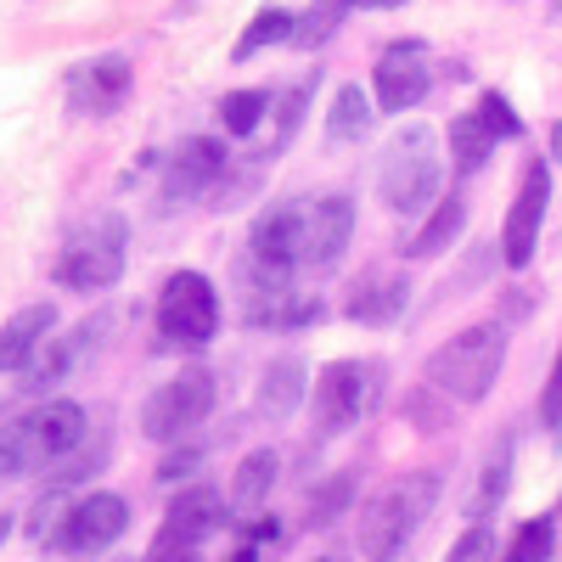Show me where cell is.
<instances>
[{
	"label": "cell",
	"mask_w": 562,
	"mask_h": 562,
	"mask_svg": "<svg viewBox=\"0 0 562 562\" xmlns=\"http://www.w3.org/2000/svg\"><path fill=\"white\" fill-rule=\"evenodd\" d=\"M501 562H506V557H501Z\"/></svg>",
	"instance_id": "obj_46"
},
{
	"label": "cell",
	"mask_w": 562,
	"mask_h": 562,
	"mask_svg": "<svg viewBox=\"0 0 562 562\" xmlns=\"http://www.w3.org/2000/svg\"><path fill=\"white\" fill-rule=\"evenodd\" d=\"M551 158H557V164H562V119H557V124H551Z\"/></svg>",
	"instance_id": "obj_41"
},
{
	"label": "cell",
	"mask_w": 562,
	"mask_h": 562,
	"mask_svg": "<svg viewBox=\"0 0 562 562\" xmlns=\"http://www.w3.org/2000/svg\"><path fill=\"white\" fill-rule=\"evenodd\" d=\"M198 467H203V445H180V450H169L158 461V484H186Z\"/></svg>",
	"instance_id": "obj_37"
},
{
	"label": "cell",
	"mask_w": 562,
	"mask_h": 562,
	"mask_svg": "<svg viewBox=\"0 0 562 562\" xmlns=\"http://www.w3.org/2000/svg\"><path fill=\"white\" fill-rule=\"evenodd\" d=\"M108 333V321L97 315V321H85V326H74V333H63V338H52V344H45L40 355H34V366L23 371V394H52L63 378H68V371L90 355V349H97V338Z\"/></svg>",
	"instance_id": "obj_16"
},
{
	"label": "cell",
	"mask_w": 562,
	"mask_h": 562,
	"mask_svg": "<svg viewBox=\"0 0 562 562\" xmlns=\"http://www.w3.org/2000/svg\"><path fill=\"white\" fill-rule=\"evenodd\" d=\"M490 153H495V135L484 130L479 113L450 119V164H456V175H479L490 164Z\"/></svg>",
	"instance_id": "obj_26"
},
{
	"label": "cell",
	"mask_w": 562,
	"mask_h": 562,
	"mask_svg": "<svg viewBox=\"0 0 562 562\" xmlns=\"http://www.w3.org/2000/svg\"><path fill=\"white\" fill-rule=\"evenodd\" d=\"M557 551V524L551 518H529L506 546V562H551Z\"/></svg>",
	"instance_id": "obj_33"
},
{
	"label": "cell",
	"mask_w": 562,
	"mask_h": 562,
	"mask_svg": "<svg viewBox=\"0 0 562 562\" xmlns=\"http://www.w3.org/2000/svg\"><path fill=\"white\" fill-rule=\"evenodd\" d=\"M434 85V52L422 40H394L378 52V68H371V102L378 113H411Z\"/></svg>",
	"instance_id": "obj_9"
},
{
	"label": "cell",
	"mask_w": 562,
	"mask_h": 562,
	"mask_svg": "<svg viewBox=\"0 0 562 562\" xmlns=\"http://www.w3.org/2000/svg\"><path fill=\"white\" fill-rule=\"evenodd\" d=\"M445 562H495V529H490V524H473V529L450 546Z\"/></svg>",
	"instance_id": "obj_36"
},
{
	"label": "cell",
	"mask_w": 562,
	"mask_h": 562,
	"mask_svg": "<svg viewBox=\"0 0 562 562\" xmlns=\"http://www.w3.org/2000/svg\"><path fill=\"white\" fill-rule=\"evenodd\" d=\"M467 231V198L461 192H450V198H439L434 209H428V220H422V231L400 248V254H411V259H439L456 237Z\"/></svg>",
	"instance_id": "obj_22"
},
{
	"label": "cell",
	"mask_w": 562,
	"mask_h": 562,
	"mask_svg": "<svg viewBox=\"0 0 562 562\" xmlns=\"http://www.w3.org/2000/svg\"><path fill=\"white\" fill-rule=\"evenodd\" d=\"M506 490H512V439L490 445V456H484V467H479V490L467 495V518L490 524L495 512H501V501H506Z\"/></svg>",
	"instance_id": "obj_23"
},
{
	"label": "cell",
	"mask_w": 562,
	"mask_h": 562,
	"mask_svg": "<svg viewBox=\"0 0 562 562\" xmlns=\"http://www.w3.org/2000/svg\"><path fill=\"white\" fill-rule=\"evenodd\" d=\"M231 169V153L220 135H186L180 147L169 153L164 164V186H158V209H180V203H198V198H214V186L225 180Z\"/></svg>",
	"instance_id": "obj_8"
},
{
	"label": "cell",
	"mask_w": 562,
	"mask_h": 562,
	"mask_svg": "<svg viewBox=\"0 0 562 562\" xmlns=\"http://www.w3.org/2000/svg\"><path fill=\"white\" fill-rule=\"evenodd\" d=\"M153 562H203L198 551H175V557H153Z\"/></svg>",
	"instance_id": "obj_42"
},
{
	"label": "cell",
	"mask_w": 562,
	"mask_h": 562,
	"mask_svg": "<svg viewBox=\"0 0 562 562\" xmlns=\"http://www.w3.org/2000/svg\"><path fill=\"white\" fill-rule=\"evenodd\" d=\"M355 237V203L344 192H326L304 209V270H338Z\"/></svg>",
	"instance_id": "obj_15"
},
{
	"label": "cell",
	"mask_w": 562,
	"mask_h": 562,
	"mask_svg": "<svg viewBox=\"0 0 562 562\" xmlns=\"http://www.w3.org/2000/svg\"><path fill=\"white\" fill-rule=\"evenodd\" d=\"M124 529H130V501L113 495V490H90V495L68 501V518H63L52 551H63V557H97Z\"/></svg>",
	"instance_id": "obj_10"
},
{
	"label": "cell",
	"mask_w": 562,
	"mask_h": 562,
	"mask_svg": "<svg viewBox=\"0 0 562 562\" xmlns=\"http://www.w3.org/2000/svg\"><path fill=\"white\" fill-rule=\"evenodd\" d=\"M304 209L299 198H281V203H265L259 220L248 225V254L254 265L265 270H281V276H299L304 270Z\"/></svg>",
	"instance_id": "obj_12"
},
{
	"label": "cell",
	"mask_w": 562,
	"mask_h": 562,
	"mask_svg": "<svg viewBox=\"0 0 562 562\" xmlns=\"http://www.w3.org/2000/svg\"><path fill=\"white\" fill-rule=\"evenodd\" d=\"M102 461H108V434H102L97 445H90V439H85V445H79V450H74L68 461H57V467H52V473H45V490H52V495H63V490H74V484H85L90 473H102Z\"/></svg>",
	"instance_id": "obj_30"
},
{
	"label": "cell",
	"mask_w": 562,
	"mask_h": 562,
	"mask_svg": "<svg viewBox=\"0 0 562 562\" xmlns=\"http://www.w3.org/2000/svg\"><path fill=\"white\" fill-rule=\"evenodd\" d=\"M439 501V473L434 467H416V473L394 479L389 490H378L360 506V562H394L416 529L428 524V512Z\"/></svg>",
	"instance_id": "obj_2"
},
{
	"label": "cell",
	"mask_w": 562,
	"mask_h": 562,
	"mask_svg": "<svg viewBox=\"0 0 562 562\" xmlns=\"http://www.w3.org/2000/svg\"><path fill=\"white\" fill-rule=\"evenodd\" d=\"M428 394H434V389H428V383H422V389H416V394L405 400V411H411V416L422 422V434H439V428H445V422H450V411H434V405H428Z\"/></svg>",
	"instance_id": "obj_39"
},
{
	"label": "cell",
	"mask_w": 562,
	"mask_h": 562,
	"mask_svg": "<svg viewBox=\"0 0 562 562\" xmlns=\"http://www.w3.org/2000/svg\"><path fill=\"white\" fill-rule=\"evenodd\" d=\"M214 411V371L209 366H186L169 383L153 389V400L140 405V434L153 445H180L203 428V416Z\"/></svg>",
	"instance_id": "obj_5"
},
{
	"label": "cell",
	"mask_w": 562,
	"mask_h": 562,
	"mask_svg": "<svg viewBox=\"0 0 562 562\" xmlns=\"http://www.w3.org/2000/svg\"><path fill=\"white\" fill-rule=\"evenodd\" d=\"M540 428L562 434V349H557L551 378H546V389H540Z\"/></svg>",
	"instance_id": "obj_38"
},
{
	"label": "cell",
	"mask_w": 562,
	"mask_h": 562,
	"mask_svg": "<svg viewBox=\"0 0 562 562\" xmlns=\"http://www.w3.org/2000/svg\"><path fill=\"white\" fill-rule=\"evenodd\" d=\"M315 562H344V557H315Z\"/></svg>",
	"instance_id": "obj_44"
},
{
	"label": "cell",
	"mask_w": 562,
	"mask_h": 562,
	"mask_svg": "<svg viewBox=\"0 0 562 562\" xmlns=\"http://www.w3.org/2000/svg\"><path fill=\"white\" fill-rule=\"evenodd\" d=\"M231 524V506L214 484H186L169 512H164V529L153 540V557H175V551H198L209 535H220Z\"/></svg>",
	"instance_id": "obj_11"
},
{
	"label": "cell",
	"mask_w": 562,
	"mask_h": 562,
	"mask_svg": "<svg viewBox=\"0 0 562 562\" xmlns=\"http://www.w3.org/2000/svg\"><path fill=\"white\" fill-rule=\"evenodd\" d=\"M12 535V512H0V540H7Z\"/></svg>",
	"instance_id": "obj_43"
},
{
	"label": "cell",
	"mask_w": 562,
	"mask_h": 562,
	"mask_svg": "<svg viewBox=\"0 0 562 562\" xmlns=\"http://www.w3.org/2000/svg\"><path fill=\"white\" fill-rule=\"evenodd\" d=\"M389 394V366L378 355H344L333 366L315 371V389H310V422H315V439H338L360 422L378 416Z\"/></svg>",
	"instance_id": "obj_1"
},
{
	"label": "cell",
	"mask_w": 562,
	"mask_h": 562,
	"mask_svg": "<svg viewBox=\"0 0 562 562\" xmlns=\"http://www.w3.org/2000/svg\"><path fill=\"white\" fill-rule=\"evenodd\" d=\"M158 333L180 349H203L220 333V293L203 270H175L158 293Z\"/></svg>",
	"instance_id": "obj_6"
},
{
	"label": "cell",
	"mask_w": 562,
	"mask_h": 562,
	"mask_svg": "<svg viewBox=\"0 0 562 562\" xmlns=\"http://www.w3.org/2000/svg\"><path fill=\"white\" fill-rule=\"evenodd\" d=\"M45 467V450H40V434H34V422L18 416L0 428V479H29Z\"/></svg>",
	"instance_id": "obj_25"
},
{
	"label": "cell",
	"mask_w": 562,
	"mask_h": 562,
	"mask_svg": "<svg viewBox=\"0 0 562 562\" xmlns=\"http://www.w3.org/2000/svg\"><path fill=\"white\" fill-rule=\"evenodd\" d=\"M546 203H551V164L535 158L518 180V198L506 209V225H501V259L506 270H524L540 248V220H546Z\"/></svg>",
	"instance_id": "obj_14"
},
{
	"label": "cell",
	"mask_w": 562,
	"mask_h": 562,
	"mask_svg": "<svg viewBox=\"0 0 562 562\" xmlns=\"http://www.w3.org/2000/svg\"><path fill=\"white\" fill-rule=\"evenodd\" d=\"M130 79H135V74H130V57H119V52H102V57L74 63L68 79H63L68 113H74V119H108V113H119L124 97H130Z\"/></svg>",
	"instance_id": "obj_13"
},
{
	"label": "cell",
	"mask_w": 562,
	"mask_h": 562,
	"mask_svg": "<svg viewBox=\"0 0 562 562\" xmlns=\"http://www.w3.org/2000/svg\"><path fill=\"white\" fill-rule=\"evenodd\" d=\"M270 108H276V102H270V90H225L220 108H214V119H220L225 135H254L259 119H265Z\"/></svg>",
	"instance_id": "obj_29"
},
{
	"label": "cell",
	"mask_w": 562,
	"mask_h": 562,
	"mask_svg": "<svg viewBox=\"0 0 562 562\" xmlns=\"http://www.w3.org/2000/svg\"><path fill=\"white\" fill-rule=\"evenodd\" d=\"M57 288L68 293H108L113 281L124 276V220L119 214H102L90 220L85 237H74L57 259Z\"/></svg>",
	"instance_id": "obj_7"
},
{
	"label": "cell",
	"mask_w": 562,
	"mask_h": 562,
	"mask_svg": "<svg viewBox=\"0 0 562 562\" xmlns=\"http://www.w3.org/2000/svg\"><path fill=\"white\" fill-rule=\"evenodd\" d=\"M57 333V304H23L18 315L0 321V371H23L34 366V355L52 344Z\"/></svg>",
	"instance_id": "obj_18"
},
{
	"label": "cell",
	"mask_w": 562,
	"mask_h": 562,
	"mask_svg": "<svg viewBox=\"0 0 562 562\" xmlns=\"http://www.w3.org/2000/svg\"><path fill=\"white\" fill-rule=\"evenodd\" d=\"M276 473H281V456L276 450H248L237 461V473H231V529H243L254 518H265V506H270V490H276Z\"/></svg>",
	"instance_id": "obj_20"
},
{
	"label": "cell",
	"mask_w": 562,
	"mask_h": 562,
	"mask_svg": "<svg viewBox=\"0 0 562 562\" xmlns=\"http://www.w3.org/2000/svg\"><path fill=\"white\" fill-rule=\"evenodd\" d=\"M411 304V281L400 270H366L355 288H349V304L344 315L360 321V326H394Z\"/></svg>",
	"instance_id": "obj_19"
},
{
	"label": "cell",
	"mask_w": 562,
	"mask_h": 562,
	"mask_svg": "<svg viewBox=\"0 0 562 562\" xmlns=\"http://www.w3.org/2000/svg\"><path fill=\"white\" fill-rule=\"evenodd\" d=\"M557 12H562V7H557Z\"/></svg>",
	"instance_id": "obj_45"
},
{
	"label": "cell",
	"mask_w": 562,
	"mask_h": 562,
	"mask_svg": "<svg viewBox=\"0 0 562 562\" xmlns=\"http://www.w3.org/2000/svg\"><path fill=\"white\" fill-rule=\"evenodd\" d=\"M293 34H299V18L288 12V7H259L254 12V23L243 29V40H237V63H248L254 52H265V45H293Z\"/></svg>",
	"instance_id": "obj_27"
},
{
	"label": "cell",
	"mask_w": 562,
	"mask_h": 562,
	"mask_svg": "<svg viewBox=\"0 0 562 562\" xmlns=\"http://www.w3.org/2000/svg\"><path fill=\"white\" fill-rule=\"evenodd\" d=\"M439 175H445V158H439V135L428 124H411L389 140L383 153V169H378V198L394 209V214H422L439 203Z\"/></svg>",
	"instance_id": "obj_4"
},
{
	"label": "cell",
	"mask_w": 562,
	"mask_h": 562,
	"mask_svg": "<svg viewBox=\"0 0 562 562\" xmlns=\"http://www.w3.org/2000/svg\"><path fill=\"white\" fill-rule=\"evenodd\" d=\"M501 366H506V326L479 321V326H467V333H456L450 344H439L428 355V366H422V378L456 405H479L495 389Z\"/></svg>",
	"instance_id": "obj_3"
},
{
	"label": "cell",
	"mask_w": 562,
	"mask_h": 562,
	"mask_svg": "<svg viewBox=\"0 0 562 562\" xmlns=\"http://www.w3.org/2000/svg\"><path fill=\"white\" fill-rule=\"evenodd\" d=\"M310 366L299 360V355H276L270 366H265V378H259V389H254V416L259 422H270V428H281L304 400H310Z\"/></svg>",
	"instance_id": "obj_17"
},
{
	"label": "cell",
	"mask_w": 562,
	"mask_h": 562,
	"mask_svg": "<svg viewBox=\"0 0 562 562\" xmlns=\"http://www.w3.org/2000/svg\"><path fill=\"white\" fill-rule=\"evenodd\" d=\"M355 12H394V7H405V0H349Z\"/></svg>",
	"instance_id": "obj_40"
},
{
	"label": "cell",
	"mask_w": 562,
	"mask_h": 562,
	"mask_svg": "<svg viewBox=\"0 0 562 562\" xmlns=\"http://www.w3.org/2000/svg\"><path fill=\"white\" fill-rule=\"evenodd\" d=\"M349 506H355V473H333V479L310 495V518H304V524H310V529H333Z\"/></svg>",
	"instance_id": "obj_31"
},
{
	"label": "cell",
	"mask_w": 562,
	"mask_h": 562,
	"mask_svg": "<svg viewBox=\"0 0 562 562\" xmlns=\"http://www.w3.org/2000/svg\"><path fill=\"white\" fill-rule=\"evenodd\" d=\"M310 90H315V79H299V85L288 90V97L276 102V140H270V158H276L281 147H288V140H293V130L304 124V108H310Z\"/></svg>",
	"instance_id": "obj_34"
},
{
	"label": "cell",
	"mask_w": 562,
	"mask_h": 562,
	"mask_svg": "<svg viewBox=\"0 0 562 562\" xmlns=\"http://www.w3.org/2000/svg\"><path fill=\"white\" fill-rule=\"evenodd\" d=\"M371 108H378V102H371L360 85H344L333 97V113H326V135H333V140H360L371 130V119H378Z\"/></svg>",
	"instance_id": "obj_28"
},
{
	"label": "cell",
	"mask_w": 562,
	"mask_h": 562,
	"mask_svg": "<svg viewBox=\"0 0 562 562\" xmlns=\"http://www.w3.org/2000/svg\"><path fill=\"white\" fill-rule=\"evenodd\" d=\"M355 7H349V0H315V7L299 18V34H293V45H304V52H315V45H326V40H333L338 34V23L349 18Z\"/></svg>",
	"instance_id": "obj_32"
},
{
	"label": "cell",
	"mask_w": 562,
	"mask_h": 562,
	"mask_svg": "<svg viewBox=\"0 0 562 562\" xmlns=\"http://www.w3.org/2000/svg\"><path fill=\"white\" fill-rule=\"evenodd\" d=\"M29 422H34V434H40L45 467L68 461V456L90 439V416H85V405H74V400H45V405L29 411Z\"/></svg>",
	"instance_id": "obj_21"
},
{
	"label": "cell",
	"mask_w": 562,
	"mask_h": 562,
	"mask_svg": "<svg viewBox=\"0 0 562 562\" xmlns=\"http://www.w3.org/2000/svg\"><path fill=\"white\" fill-rule=\"evenodd\" d=\"M276 158H270V147L265 153H248L243 164L237 158H231V169H225V180L214 186V198H209V209L214 214H231V209H243L254 192H259V180H265V169H270Z\"/></svg>",
	"instance_id": "obj_24"
},
{
	"label": "cell",
	"mask_w": 562,
	"mask_h": 562,
	"mask_svg": "<svg viewBox=\"0 0 562 562\" xmlns=\"http://www.w3.org/2000/svg\"><path fill=\"white\" fill-rule=\"evenodd\" d=\"M479 119H484V130L495 140H518L524 135V119L512 113V102L501 97V90H484V97H479Z\"/></svg>",
	"instance_id": "obj_35"
}]
</instances>
